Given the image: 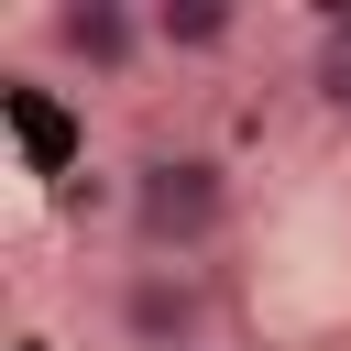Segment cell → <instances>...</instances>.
Returning <instances> with one entry per match:
<instances>
[{"label":"cell","mask_w":351,"mask_h":351,"mask_svg":"<svg viewBox=\"0 0 351 351\" xmlns=\"http://www.w3.org/2000/svg\"><path fill=\"white\" fill-rule=\"evenodd\" d=\"M241 219V186L208 143H154L121 165V252H154V263H208Z\"/></svg>","instance_id":"cell-1"},{"label":"cell","mask_w":351,"mask_h":351,"mask_svg":"<svg viewBox=\"0 0 351 351\" xmlns=\"http://www.w3.org/2000/svg\"><path fill=\"white\" fill-rule=\"evenodd\" d=\"M296 77H307V99H318L329 121H351V11L307 22V55H296Z\"/></svg>","instance_id":"cell-5"},{"label":"cell","mask_w":351,"mask_h":351,"mask_svg":"<svg viewBox=\"0 0 351 351\" xmlns=\"http://www.w3.org/2000/svg\"><path fill=\"white\" fill-rule=\"evenodd\" d=\"M143 11H154V55H165V66H219V55L252 33L230 0H143Z\"/></svg>","instance_id":"cell-4"},{"label":"cell","mask_w":351,"mask_h":351,"mask_svg":"<svg viewBox=\"0 0 351 351\" xmlns=\"http://www.w3.org/2000/svg\"><path fill=\"white\" fill-rule=\"evenodd\" d=\"M99 318H110L121 351H219V285H208V263L121 252L110 285H99Z\"/></svg>","instance_id":"cell-3"},{"label":"cell","mask_w":351,"mask_h":351,"mask_svg":"<svg viewBox=\"0 0 351 351\" xmlns=\"http://www.w3.org/2000/svg\"><path fill=\"white\" fill-rule=\"evenodd\" d=\"M22 44H33V66L55 88H132L143 66H165L143 0H44L22 22Z\"/></svg>","instance_id":"cell-2"}]
</instances>
